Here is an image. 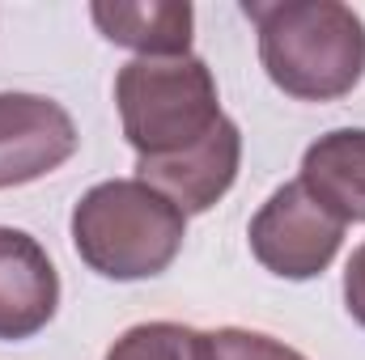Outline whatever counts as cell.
I'll return each mask as SVG.
<instances>
[{
  "instance_id": "obj_1",
  "label": "cell",
  "mask_w": 365,
  "mask_h": 360,
  "mask_svg": "<svg viewBox=\"0 0 365 360\" xmlns=\"http://www.w3.org/2000/svg\"><path fill=\"white\" fill-rule=\"evenodd\" d=\"M259 64L297 102H336L365 77V21L340 0H247Z\"/></svg>"
},
{
  "instance_id": "obj_2",
  "label": "cell",
  "mask_w": 365,
  "mask_h": 360,
  "mask_svg": "<svg viewBox=\"0 0 365 360\" xmlns=\"http://www.w3.org/2000/svg\"><path fill=\"white\" fill-rule=\"evenodd\" d=\"M187 216L140 179L90 186L73 208V250L102 280H153L179 259Z\"/></svg>"
},
{
  "instance_id": "obj_3",
  "label": "cell",
  "mask_w": 365,
  "mask_h": 360,
  "mask_svg": "<svg viewBox=\"0 0 365 360\" xmlns=\"http://www.w3.org/2000/svg\"><path fill=\"white\" fill-rule=\"evenodd\" d=\"M115 106L136 162L175 157L200 144L221 119L217 77L200 55L128 60L115 73Z\"/></svg>"
},
{
  "instance_id": "obj_4",
  "label": "cell",
  "mask_w": 365,
  "mask_h": 360,
  "mask_svg": "<svg viewBox=\"0 0 365 360\" xmlns=\"http://www.w3.org/2000/svg\"><path fill=\"white\" fill-rule=\"evenodd\" d=\"M344 221H336L302 182H284L251 216L247 242L259 268L280 280H314L331 268L344 242Z\"/></svg>"
},
{
  "instance_id": "obj_5",
  "label": "cell",
  "mask_w": 365,
  "mask_h": 360,
  "mask_svg": "<svg viewBox=\"0 0 365 360\" xmlns=\"http://www.w3.org/2000/svg\"><path fill=\"white\" fill-rule=\"evenodd\" d=\"M73 115L43 93H0V191L47 179L77 153Z\"/></svg>"
},
{
  "instance_id": "obj_6",
  "label": "cell",
  "mask_w": 365,
  "mask_h": 360,
  "mask_svg": "<svg viewBox=\"0 0 365 360\" xmlns=\"http://www.w3.org/2000/svg\"><path fill=\"white\" fill-rule=\"evenodd\" d=\"M238 166H242V132L230 115H221L200 144L175 157L136 162V179L149 182L158 195H166L182 216H200L217 199H225V191L238 179Z\"/></svg>"
},
{
  "instance_id": "obj_7",
  "label": "cell",
  "mask_w": 365,
  "mask_h": 360,
  "mask_svg": "<svg viewBox=\"0 0 365 360\" xmlns=\"http://www.w3.org/2000/svg\"><path fill=\"white\" fill-rule=\"evenodd\" d=\"M60 309V271L26 229L0 225V339L38 335Z\"/></svg>"
},
{
  "instance_id": "obj_8",
  "label": "cell",
  "mask_w": 365,
  "mask_h": 360,
  "mask_svg": "<svg viewBox=\"0 0 365 360\" xmlns=\"http://www.w3.org/2000/svg\"><path fill=\"white\" fill-rule=\"evenodd\" d=\"M90 17L106 43L136 51V60L191 55L195 13L187 0H98L90 4Z\"/></svg>"
},
{
  "instance_id": "obj_9",
  "label": "cell",
  "mask_w": 365,
  "mask_h": 360,
  "mask_svg": "<svg viewBox=\"0 0 365 360\" xmlns=\"http://www.w3.org/2000/svg\"><path fill=\"white\" fill-rule=\"evenodd\" d=\"M302 186L344 225H365V127H336L302 153Z\"/></svg>"
},
{
  "instance_id": "obj_10",
  "label": "cell",
  "mask_w": 365,
  "mask_h": 360,
  "mask_svg": "<svg viewBox=\"0 0 365 360\" xmlns=\"http://www.w3.org/2000/svg\"><path fill=\"white\" fill-rule=\"evenodd\" d=\"M106 360H212V352L208 331L182 322H140L110 344Z\"/></svg>"
},
{
  "instance_id": "obj_11",
  "label": "cell",
  "mask_w": 365,
  "mask_h": 360,
  "mask_svg": "<svg viewBox=\"0 0 365 360\" xmlns=\"http://www.w3.org/2000/svg\"><path fill=\"white\" fill-rule=\"evenodd\" d=\"M208 352H212V360H306L297 348L280 344L264 331H247V327L208 331Z\"/></svg>"
},
{
  "instance_id": "obj_12",
  "label": "cell",
  "mask_w": 365,
  "mask_h": 360,
  "mask_svg": "<svg viewBox=\"0 0 365 360\" xmlns=\"http://www.w3.org/2000/svg\"><path fill=\"white\" fill-rule=\"evenodd\" d=\"M344 309L357 327H365V242L353 250V259L344 268Z\"/></svg>"
}]
</instances>
